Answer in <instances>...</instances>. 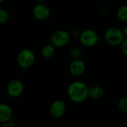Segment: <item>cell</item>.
<instances>
[{"mask_svg":"<svg viewBox=\"0 0 127 127\" xmlns=\"http://www.w3.org/2000/svg\"><path fill=\"white\" fill-rule=\"evenodd\" d=\"M67 93L73 102L82 103L89 97V86L82 81H74L68 86Z\"/></svg>","mask_w":127,"mask_h":127,"instance_id":"cell-1","label":"cell"},{"mask_svg":"<svg viewBox=\"0 0 127 127\" xmlns=\"http://www.w3.org/2000/svg\"><path fill=\"white\" fill-rule=\"evenodd\" d=\"M86 71V64L82 60H73L69 65V71L74 76H80Z\"/></svg>","mask_w":127,"mask_h":127,"instance_id":"cell-9","label":"cell"},{"mask_svg":"<svg viewBox=\"0 0 127 127\" xmlns=\"http://www.w3.org/2000/svg\"><path fill=\"white\" fill-rule=\"evenodd\" d=\"M122 53L127 57V39H124L121 44Z\"/></svg>","mask_w":127,"mask_h":127,"instance_id":"cell-17","label":"cell"},{"mask_svg":"<svg viewBox=\"0 0 127 127\" xmlns=\"http://www.w3.org/2000/svg\"><path fill=\"white\" fill-rule=\"evenodd\" d=\"M118 107L121 111L127 113V97H124L118 101Z\"/></svg>","mask_w":127,"mask_h":127,"instance_id":"cell-16","label":"cell"},{"mask_svg":"<svg viewBox=\"0 0 127 127\" xmlns=\"http://www.w3.org/2000/svg\"><path fill=\"white\" fill-rule=\"evenodd\" d=\"M118 18L122 22H127V4L123 5L117 11Z\"/></svg>","mask_w":127,"mask_h":127,"instance_id":"cell-13","label":"cell"},{"mask_svg":"<svg viewBox=\"0 0 127 127\" xmlns=\"http://www.w3.org/2000/svg\"><path fill=\"white\" fill-rule=\"evenodd\" d=\"M1 127H16V126H15V124L13 121H10L4 123Z\"/></svg>","mask_w":127,"mask_h":127,"instance_id":"cell-18","label":"cell"},{"mask_svg":"<svg viewBox=\"0 0 127 127\" xmlns=\"http://www.w3.org/2000/svg\"><path fill=\"white\" fill-rule=\"evenodd\" d=\"M33 16L40 21H44L48 19L51 16V10L48 6L45 4L39 3L36 4L33 8Z\"/></svg>","mask_w":127,"mask_h":127,"instance_id":"cell-6","label":"cell"},{"mask_svg":"<svg viewBox=\"0 0 127 127\" xmlns=\"http://www.w3.org/2000/svg\"><path fill=\"white\" fill-rule=\"evenodd\" d=\"M103 94H104V90L100 86L95 85L91 87H89V97L94 100H97L101 98L103 96Z\"/></svg>","mask_w":127,"mask_h":127,"instance_id":"cell-11","label":"cell"},{"mask_svg":"<svg viewBox=\"0 0 127 127\" xmlns=\"http://www.w3.org/2000/svg\"><path fill=\"white\" fill-rule=\"evenodd\" d=\"M24 90V86L21 80H11L7 87V92L10 97H17L22 95Z\"/></svg>","mask_w":127,"mask_h":127,"instance_id":"cell-7","label":"cell"},{"mask_svg":"<svg viewBox=\"0 0 127 127\" xmlns=\"http://www.w3.org/2000/svg\"><path fill=\"white\" fill-rule=\"evenodd\" d=\"M50 114L55 118H60L63 117L66 111V106L62 100H54L50 106Z\"/></svg>","mask_w":127,"mask_h":127,"instance_id":"cell-8","label":"cell"},{"mask_svg":"<svg viewBox=\"0 0 127 127\" xmlns=\"http://www.w3.org/2000/svg\"><path fill=\"white\" fill-rule=\"evenodd\" d=\"M55 54V47L51 44L45 45L41 49V55L47 59L51 58Z\"/></svg>","mask_w":127,"mask_h":127,"instance_id":"cell-12","label":"cell"},{"mask_svg":"<svg viewBox=\"0 0 127 127\" xmlns=\"http://www.w3.org/2000/svg\"><path fill=\"white\" fill-rule=\"evenodd\" d=\"M70 56L73 60H80L82 57V50L79 47H73L70 50Z\"/></svg>","mask_w":127,"mask_h":127,"instance_id":"cell-14","label":"cell"},{"mask_svg":"<svg viewBox=\"0 0 127 127\" xmlns=\"http://www.w3.org/2000/svg\"><path fill=\"white\" fill-rule=\"evenodd\" d=\"M9 19L8 12L2 8H0V25L5 24Z\"/></svg>","mask_w":127,"mask_h":127,"instance_id":"cell-15","label":"cell"},{"mask_svg":"<svg viewBox=\"0 0 127 127\" xmlns=\"http://www.w3.org/2000/svg\"><path fill=\"white\" fill-rule=\"evenodd\" d=\"M81 44L86 47H92L98 42V35L92 29H86L80 33L79 36Z\"/></svg>","mask_w":127,"mask_h":127,"instance_id":"cell-5","label":"cell"},{"mask_svg":"<svg viewBox=\"0 0 127 127\" xmlns=\"http://www.w3.org/2000/svg\"><path fill=\"white\" fill-rule=\"evenodd\" d=\"M36 57L33 51L30 49H23L17 55L16 61L19 65L22 68H30L35 62Z\"/></svg>","mask_w":127,"mask_h":127,"instance_id":"cell-2","label":"cell"},{"mask_svg":"<svg viewBox=\"0 0 127 127\" xmlns=\"http://www.w3.org/2000/svg\"><path fill=\"white\" fill-rule=\"evenodd\" d=\"M13 117V110L7 103H0V122L5 123L11 121Z\"/></svg>","mask_w":127,"mask_h":127,"instance_id":"cell-10","label":"cell"},{"mask_svg":"<svg viewBox=\"0 0 127 127\" xmlns=\"http://www.w3.org/2000/svg\"><path fill=\"white\" fill-rule=\"evenodd\" d=\"M71 39L69 33L65 30H57L51 36V44L54 47H63L66 45Z\"/></svg>","mask_w":127,"mask_h":127,"instance_id":"cell-4","label":"cell"},{"mask_svg":"<svg viewBox=\"0 0 127 127\" xmlns=\"http://www.w3.org/2000/svg\"><path fill=\"white\" fill-rule=\"evenodd\" d=\"M122 33H123V35H124V39H127V25L123 28Z\"/></svg>","mask_w":127,"mask_h":127,"instance_id":"cell-19","label":"cell"},{"mask_svg":"<svg viewBox=\"0 0 127 127\" xmlns=\"http://www.w3.org/2000/svg\"><path fill=\"white\" fill-rule=\"evenodd\" d=\"M104 37L106 42L112 45H121L124 39L122 30L116 27L109 28L105 32Z\"/></svg>","mask_w":127,"mask_h":127,"instance_id":"cell-3","label":"cell"}]
</instances>
